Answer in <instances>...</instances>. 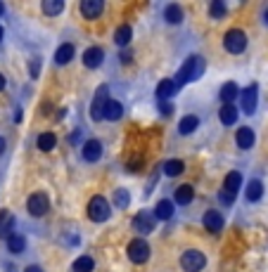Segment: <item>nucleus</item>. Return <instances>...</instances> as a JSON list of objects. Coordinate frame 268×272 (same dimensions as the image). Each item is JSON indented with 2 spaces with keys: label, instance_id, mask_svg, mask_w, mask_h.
<instances>
[{
  "label": "nucleus",
  "instance_id": "1",
  "mask_svg": "<svg viewBox=\"0 0 268 272\" xmlns=\"http://www.w3.org/2000/svg\"><path fill=\"white\" fill-rule=\"evenodd\" d=\"M206 71V59L202 54H193L183 62V67L178 69L176 74V85H185V83H193V81H200Z\"/></svg>",
  "mask_w": 268,
  "mask_h": 272
},
{
  "label": "nucleus",
  "instance_id": "2",
  "mask_svg": "<svg viewBox=\"0 0 268 272\" xmlns=\"http://www.w3.org/2000/svg\"><path fill=\"white\" fill-rule=\"evenodd\" d=\"M240 190H242V173L240 170H230V173L226 175V180H223V190H221L219 199L223 201V204L230 206Z\"/></svg>",
  "mask_w": 268,
  "mask_h": 272
},
{
  "label": "nucleus",
  "instance_id": "3",
  "mask_svg": "<svg viewBox=\"0 0 268 272\" xmlns=\"http://www.w3.org/2000/svg\"><path fill=\"white\" fill-rule=\"evenodd\" d=\"M110 216H112L110 201L104 197H100V194H95V197L88 201V218L93 223H104V220H110Z\"/></svg>",
  "mask_w": 268,
  "mask_h": 272
},
{
  "label": "nucleus",
  "instance_id": "4",
  "mask_svg": "<svg viewBox=\"0 0 268 272\" xmlns=\"http://www.w3.org/2000/svg\"><path fill=\"white\" fill-rule=\"evenodd\" d=\"M223 48H226L230 54H242L247 50V34L240 31V28L226 31V36H223Z\"/></svg>",
  "mask_w": 268,
  "mask_h": 272
},
{
  "label": "nucleus",
  "instance_id": "5",
  "mask_svg": "<svg viewBox=\"0 0 268 272\" xmlns=\"http://www.w3.org/2000/svg\"><path fill=\"white\" fill-rule=\"evenodd\" d=\"M206 265V256L197 249H187L180 253V267L183 272H202Z\"/></svg>",
  "mask_w": 268,
  "mask_h": 272
},
{
  "label": "nucleus",
  "instance_id": "6",
  "mask_svg": "<svg viewBox=\"0 0 268 272\" xmlns=\"http://www.w3.org/2000/svg\"><path fill=\"white\" fill-rule=\"evenodd\" d=\"M110 85H100L95 90V97H93V102H90V118L93 121H102L104 118V107L110 102Z\"/></svg>",
  "mask_w": 268,
  "mask_h": 272
},
{
  "label": "nucleus",
  "instance_id": "7",
  "mask_svg": "<svg viewBox=\"0 0 268 272\" xmlns=\"http://www.w3.org/2000/svg\"><path fill=\"white\" fill-rule=\"evenodd\" d=\"M126 256H128L131 263L143 265V263H147V258H150V244H147L145 239H131L128 246H126Z\"/></svg>",
  "mask_w": 268,
  "mask_h": 272
},
{
  "label": "nucleus",
  "instance_id": "8",
  "mask_svg": "<svg viewBox=\"0 0 268 272\" xmlns=\"http://www.w3.org/2000/svg\"><path fill=\"white\" fill-rule=\"evenodd\" d=\"M26 208H29V213H31L34 218H43L45 213L50 211V201H48V197H45L43 192H34V194L26 199Z\"/></svg>",
  "mask_w": 268,
  "mask_h": 272
},
{
  "label": "nucleus",
  "instance_id": "9",
  "mask_svg": "<svg viewBox=\"0 0 268 272\" xmlns=\"http://www.w3.org/2000/svg\"><path fill=\"white\" fill-rule=\"evenodd\" d=\"M240 100H242V111L247 116H252L256 111V102H259V85L249 83L247 88L240 93Z\"/></svg>",
  "mask_w": 268,
  "mask_h": 272
},
{
  "label": "nucleus",
  "instance_id": "10",
  "mask_svg": "<svg viewBox=\"0 0 268 272\" xmlns=\"http://www.w3.org/2000/svg\"><path fill=\"white\" fill-rule=\"evenodd\" d=\"M154 223H157V218H154L152 211H138L136 218H133V227L140 234H152L154 232Z\"/></svg>",
  "mask_w": 268,
  "mask_h": 272
},
{
  "label": "nucleus",
  "instance_id": "11",
  "mask_svg": "<svg viewBox=\"0 0 268 272\" xmlns=\"http://www.w3.org/2000/svg\"><path fill=\"white\" fill-rule=\"evenodd\" d=\"M81 154H83V159H86L88 163L100 161V159H102V142H100V140H95V137H90V140H86V142H83Z\"/></svg>",
  "mask_w": 268,
  "mask_h": 272
},
{
  "label": "nucleus",
  "instance_id": "12",
  "mask_svg": "<svg viewBox=\"0 0 268 272\" xmlns=\"http://www.w3.org/2000/svg\"><path fill=\"white\" fill-rule=\"evenodd\" d=\"M102 62H104V50L97 48V45H93V48H88L86 52H83V67L86 69L102 67Z\"/></svg>",
  "mask_w": 268,
  "mask_h": 272
},
{
  "label": "nucleus",
  "instance_id": "13",
  "mask_svg": "<svg viewBox=\"0 0 268 272\" xmlns=\"http://www.w3.org/2000/svg\"><path fill=\"white\" fill-rule=\"evenodd\" d=\"M104 10V3L102 0H81V14L83 19H97Z\"/></svg>",
  "mask_w": 268,
  "mask_h": 272
},
{
  "label": "nucleus",
  "instance_id": "14",
  "mask_svg": "<svg viewBox=\"0 0 268 272\" xmlns=\"http://www.w3.org/2000/svg\"><path fill=\"white\" fill-rule=\"evenodd\" d=\"M176 90H178V85H176V81H171V78L159 81L157 83V100L159 102H171V97L176 95Z\"/></svg>",
  "mask_w": 268,
  "mask_h": 272
},
{
  "label": "nucleus",
  "instance_id": "15",
  "mask_svg": "<svg viewBox=\"0 0 268 272\" xmlns=\"http://www.w3.org/2000/svg\"><path fill=\"white\" fill-rule=\"evenodd\" d=\"M202 223H204V227L209 232H213V234H219L221 230H223V216H221L219 211H206L204 218H202Z\"/></svg>",
  "mask_w": 268,
  "mask_h": 272
},
{
  "label": "nucleus",
  "instance_id": "16",
  "mask_svg": "<svg viewBox=\"0 0 268 272\" xmlns=\"http://www.w3.org/2000/svg\"><path fill=\"white\" fill-rule=\"evenodd\" d=\"M74 54H76L74 45H71V43H62V45L55 50V64L57 67H64V64H69V62L74 59Z\"/></svg>",
  "mask_w": 268,
  "mask_h": 272
},
{
  "label": "nucleus",
  "instance_id": "17",
  "mask_svg": "<svg viewBox=\"0 0 268 272\" xmlns=\"http://www.w3.org/2000/svg\"><path fill=\"white\" fill-rule=\"evenodd\" d=\"M14 216L10 211H0V239H10L14 234Z\"/></svg>",
  "mask_w": 268,
  "mask_h": 272
},
{
  "label": "nucleus",
  "instance_id": "18",
  "mask_svg": "<svg viewBox=\"0 0 268 272\" xmlns=\"http://www.w3.org/2000/svg\"><path fill=\"white\" fill-rule=\"evenodd\" d=\"M254 140H256L254 130L247 128V126L235 133V142H237V147H240V149H252V147H254Z\"/></svg>",
  "mask_w": 268,
  "mask_h": 272
},
{
  "label": "nucleus",
  "instance_id": "19",
  "mask_svg": "<svg viewBox=\"0 0 268 272\" xmlns=\"http://www.w3.org/2000/svg\"><path fill=\"white\" fill-rule=\"evenodd\" d=\"M245 197H247L249 204H256V201H259V199L263 197V183L259 180V177H254V180H249V183H247Z\"/></svg>",
  "mask_w": 268,
  "mask_h": 272
},
{
  "label": "nucleus",
  "instance_id": "20",
  "mask_svg": "<svg viewBox=\"0 0 268 272\" xmlns=\"http://www.w3.org/2000/svg\"><path fill=\"white\" fill-rule=\"evenodd\" d=\"M154 218L157 220H171L173 218V201L171 199H162V201H157V206H154Z\"/></svg>",
  "mask_w": 268,
  "mask_h": 272
},
{
  "label": "nucleus",
  "instance_id": "21",
  "mask_svg": "<svg viewBox=\"0 0 268 272\" xmlns=\"http://www.w3.org/2000/svg\"><path fill=\"white\" fill-rule=\"evenodd\" d=\"M193 199H195V187L193 185H180L178 190H176V194H173V201L180 204V206H187Z\"/></svg>",
  "mask_w": 268,
  "mask_h": 272
},
{
  "label": "nucleus",
  "instance_id": "22",
  "mask_svg": "<svg viewBox=\"0 0 268 272\" xmlns=\"http://www.w3.org/2000/svg\"><path fill=\"white\" fill-rule=\"evenodd\" d=\"M237 95H240V88H237V83L228 81V83H223V85H221L219 97L223 100V104H233V100H235Z\"/></svg>",
  "mask_w": 268,
  "mask_h": 272
},
{
  "label": "nucleus",
  "instance_id": "23",
  "mask_svg": "<svg viewBox=\"0 0 268 272\" xmlns=\"http://www.w3.org/2000/svg\"><path fill=\"white\" fill-rule=\"evenodd\" d=\"M121 116H124V104L119 100H110L104 107V121H119Z\"/></svg>",
  "mask_w": 268,
  "mask_h": 272
},
{
  "label": "nucleus",
  "instance_id": "24",
  "mask_svg": "<svg viewBox=\"0 0 268 272\" xmlns=\"http://www.w3.org/2000/svg\"><path fill=\"white\" fill-rule=\"evenodd\" d=\"M133 38V28L128 26V24H121V26L114 31V43H117L119 48H126L128 43H131Z\"/></svg>",
  "mask_w": 268,
  "mask_h": 272
},
{
  "label": "nucleus",
  "instance_id": "25",
  "mask_svg": "<svg viewBox=\"0 0 268 272\" xmlns=\"http://www.w3.org/2000/svg\"><path fill=\"white\" fill-rule=\"evenodd\" d=\"M237 109H235V104H223L219 111V118L223 126H235V121H237Z\"/></svg>",
  "mask_w": 268,
  "mask_h": 272
},
{
  "label": "nucleus",
  "instance_id": "26",
  "mask_svg": "<svg viewBox=\"0 0 268 272\" xmlns=\"http://www.w3.org/2000/svg\"><path fill=\"white\" fill-rule=\"evenodd\" d=\"M162 170H164V175H169V177H178L180 173L185 170V163L180 161V159H169V161H164Z\"/></svg>",
  "mask_w": 268,
  "mask_h": 272
},
{
  "label": "nucleus",
  "instance_id": "27",
  "mask_svg": "<svg viewBox=\"0 0 268 272\" xmlns=\"http://www.w3.org/2000/svg\"><path fill=\"white\" fill-rule=\"evenodd\" d=\"M197 126H200V118L197 116H183L180 118V123H178V133L180 135H190V133H195L197 130Z\"/></svg>",
  "mask_w": 268,
  "mask_h": 272
},
{
  "label": "nucleus",
  "instance_id": "28",
  "mask_svg": "<svg viewBox=\"0 0 268 272\" xmlns=\"http://www.w3.org/2000/svg\"><path fill=\"white\" fill-rule=\"evenodd\" d=\"M164 19L169 21V24H180L183 21V10H180V5H176V3H171V5L164 7Z\"/></svg>",
  "mask_w": 268,
  "mask_h": 272
},
{
  "label": "nucleus",
  "instance_id": "29",
  "mask_svg": "<svg viewBox=\"0 0 268 272\" xmlns=\"http://www.w3.org/2000/svg\"><path fill=\"white\" fill-rule=\"evenodd\" d=\"M36 144H38V149L41 152H52L57 144V135L55 133H41L38 135V140H36Z\"/></svg>",
  "mask_w": 268,
  "mask_h": 272
},
{
  "label": "nucleus",
  "instance_id": "30",
  "mask_svg": "<svg viewBox=\"0 0 268 272\" xmlns=\"http://www.w3.org/2000/svg\"><path fill=\"white\" fill-rule=\"evenodd\" d=\"M41 10L48 14V17H57V14H62V10H64V0H43Z\"/></svg>",
  "mask_w": 268,
  "mask_h": 272
},
{
  "label": "nucleus",
  "instance_id": "31",
  "mask_svg": "<svg viewBox=\"0 0 268 272\" xmlns=\"http://www.w3.org/2000/svg\"><path fill=\"white\" fill-rule=\"evenodd\" d=\"M114 208H128V204H131V194H128V190L126 187H119V190H114Z\"/></svg>",
  "mask_w": 268,
  "mask_h": 272
},
{
  "label": "nucleus",
  "instance_id": "32",
  "mask_svg": "<svg viewBox=\"0 0 268 272\" xmlns=\"http://www.w3.org/2000/svg\"><path fill=\"white\" fill-rule=\"evenodd\" d=\"M71 270H74V272H93V270H95V260L90 258V256H81V258L74 260Z\"/></svg>",
  "mask_w": 268,
  "mask_h": 272
},
{
  "label": "nucleus",
  "instance_id": "33",
  "mask_svg": "<svg viewBox=\"0 0 268 272\" xmlns=\"http://www.w3.org/2000/svg\"><path fill=\"white\" fill-rule=\"evenodd\" d=\"M24 249H26V239L21 237V234H17V232H14L12 237L7 239V251H12V253H21Z\"/></svg>",
  "mask_w": 268,
  "mask_h": 272
},
{
  "label": "nucleus",
  "instance_id": "34",
  "mask_svg": "<svg viewBox=\"0 0 268 272\" xmlns=\"http://www.w3.org/2000/svg\"><path fill=\"white\" fill-rule=\"evenodd\" d=\"M226 14H228V7L223 0H213L211 5H209V17L211 19H223Z\"/></svg>",
  "mask_w": 268,
  "mask_h": 272
},
{
  "label": "nucleus",
  "instance_id": "35",
  "mask_svg": "<svg viewBox=\"0 0 268 272\" xmlns=\"http://www.w3.org/2000/svg\"><path fill=\"white\" fill-rule=\"evenodd\" d=\"M140 168H143V157H136L128 161V173H138Z\"/></svg>",
  "mask_w": 268,
  "mask_h": 272
},
{
  "label": "nucleus",
  "instance_id": "36",
  "mask_svg": "<svg viewBox=\"0 0 268 272\" xmlns=\"http://www.w3.org/2000/svg\"><path fill=\"white\" fill-rule=\"evenodd\" d=\"M159 114H162V116H171L173 114V102H159Z\"/></svg>",
  "mask_w": 268,
  "mask_h": 272
},
{
  "label": "nucleus",
  "instance_id": "37",
  "mask_svg": "<svg viewBox=\"0 0 268 272\" xmlns=\"http://www.w3.org/2000/svg\"><path fill=\"white\" fill-rule=\"evenodd\" d=\"M31 78H38V74H41V59H31Z\"/></svg>",
  "mask_w": 268,
  "mask_h": 272
},
{
  "label": "nucleus",
  "instance_id": "38",
  "mask_svg": "<svg viewBox=\"0 0 268 272\" xmlns=\"http://www.w3.org/2000/svg\"><path fill=\"white\" fill-rule=\"evenodd\" d=\"M69 142L76 144V142H81V130H74L71 135H69Z\"/></svg>",
  "mask_w": 268,
  "mask_h": 272
},
{
  "label": "nucleus",
  "instance_id": "39",
  "mask_svg": "<svg viewBox=\"0 0 268 272\" xmlns=\"http://www.w3.org/2000/svg\"><path fill=\"white\" fill-rule=\"evenodd\" d=\"M131 57H133V54L128 52V50H124V52H121V64H128V62H131Z\"/></svg>",
  "mask_w": 268,
  "mask_h": 272
},
{
  "label": "nucleus",
  "instance_id": "40",
  "mask_svg": "<svg viewBox=\"0 0 268 272\" xmlns=\"http://www.w3.org/2000/svg\"><path fill=\"white\" fill-rule=\"evenodd\" d=\"M24 272H43V270L38 265H26V270H24Z\"/></svg>",
  "mask_w": 268,
  "mask_h": 272
},
{
  "label": "nucleus",
  "instance_id": "41",
  "mask_svg": "<svg viewBox=\"0 0 268 272\" xmlns=\"http://www.w3.org/2000/svg\"><path fill=\"white\" fill-rule=\"evenodd\" d=\"M0 90H5V76L0 74Z\"/></svg>",
  "mask_w": 268,
  "mask_h": 272
},
{
  "label": "nucleus",
  "instance_id": "42",
  "mask_svg": "<svg viewBox=\"0 0 268 272\" xmlns=\"http://www.w3.org/2000/svg\"><path fill=\"white\" fill-rule=\"evenodd\" d=\"M3 152H5V140L0 137V154H3Z\"/></svg>",
  "mask_w": 268,
  "mask_h": 272
},
{
  "label": "nucleus",
  "instance_id": "43",
  "mask_svg": "<svg viewBox=\"0 0 268 272\" xmlns=\"http://www.w3.org/2000/svg\"><path fill=\"white\" fill-rule=\"evenodd\" d=\"M3 14H5V5H3V3H0V17H3Z\"/></svg>",
  "mask_w": 268,
  "mask_h": 272
},
{
  "label": "nucleus",
  "instance_id": "44",
  "mask_svg": "<svg viewBox=\"0 0 268 272\" xmlns=\"http://www.w3.org/2000/svg\"><path fill=\"white\" fill-rule=\"evenodd\" d=\"M263 21L268 24V7H266V12H263Z\"/></svg>",
  "mask_w": 268,
  "mask_h": 272
},
{
  "label": "nucleus",
  "instance_id": "45",
  "mask_svg": "<svg viewBox=\"0 0 268 272\" xmlns=\"http://www.w3.org/2000/svg\"><path fill=\"white\" fill-rule=\"evenodd\" d=\"M3 36H5V31H3V26H0V41H3Z\"/></svg>",
  "mask_w": 268,
  "mask_h": 272
}]
</instances>
